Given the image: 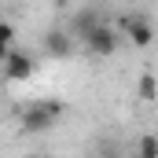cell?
Wrapping results in <instances>:
<instances>
[{
    "label": "cell",
    "instance_id": "cell-1",
    "mask_svg": "<svg viewBox=\"0 0 158 158\" xmlns=\"http://www.w3.org/2000/svg\"><path fill=\"white\" fill-rule=\"evenodd\" d=\"M63 118V103L59 99H37L22 110V132H48L52 125Z\"/></svg>",
    "mask_w": 158,
    "mask_h": 158
},
{
    "label": "cell",
    "instance_id": "cell-2",
    "mask_svg": "<svg viewBox=\"0 0 158 158\" xmlns=\"http://www.w3.org/2000/svg\"><path fill=\"white\" fill-rule=\"evenodd\" d=\"M85 44V52L88 55H96V59H107V55H114L118 52V26H110V22H99L88 37L81 40Z\"/></svg>",
    "mask_w": 158,
    "mask_h": 158
},
{
    "label": "cell",
    "instance_id": "cell-3",
    "mask_svg": "<svg viewBox=\"0 0 158 158\" xmlns=\"http://www.w3.org/2000/svg\"><path fill=\"white\" fill-rule=\"evenodd\" d=\"M33 74H37V59H33L30 52L11 48L7 59H4V77H7V81H30Z\"/></svg>",
    "mask_w": 158,
    "mask_h": 158
},
{
    "label": "cell",
    "instance_id": "cell-4",
    "mask_svg": "<svg viewBox=\"0 0 158 158\" xmlns=\"http://www.w3.org/2000/svg\"><path fill=\"white\" fill-rule=\"evenodd\" d=\"M118 33H125L136 48H147V44L155 40V30H151V22H147L143 15H125L118 22Z\"/></svg>",
    "mask_w": 158,
    "mask_h": 158
},
{
    "label": "cell",
    "instance_id": "cell-5",
    "mask_svg": "<svg viewBox=\"0 0 158 158\" xmlns=\"http://www.w3.org/2000/svg\"><path fill=\"white\" fill-rule=\"evenodd\" d=\"M44 52L52 59H70L74 55V33L70 30H48L44 33Z\"/></svg>",
    "mask_w": 158,
    "mask_h": 158
},
{
    "label": "cell",
    "instance_id": "cell-6",
    "mask_svg": "<svg viewBox=\"0 0 158 158\" xmlns=\"http://www.w3.org/2000/svg\"><path fill=\"white\" fill-rule=\"evenodd\" d=\"M99 22H103V19H99L96 11H77V15H74V22H70V33L85 40L92 30H96V26H99Z\"/></svg>",
    "mask_w": 158,
    "mask_h": 158
},
{
    "label": "cell",
    "instance_id": "cell-7",
    "mask_svg": "<svg viewBox=\"0 0 158 158\" xmlns=\"http://www.w3.org/2000/svg\"><path fill=\"white\" fill-rule=\"evenodd\" d=\"M136 92H140V99H158V77L155 74H143L136 81Z\"/></svg>",
    "mask_w": 158,
    "mask_h": 158
},
{
    "label": "cell",
    "instance_id": "cell-8",
    "mask_svg": "<svg viewBox=\"0 0 158 158\" xmlns=\"http://www.w3.org/2000/svg\"><path fill=\"white\" fill-rule=\"evenodd\" d=\"M136 158H158V136H140Z\"/></svg>",
    "mask_w": 158,
    "mask_h": 158
},
{
    "label": "cell",
    "instance_id": "cell-9",
    "mask_svg": "<svg viewBox=\"0 0 158 158\" xmlns=\"http://www.w3.org/2000/svg\"><path fill=\"white\" fill-rule=\"evenodd\" d=\"M11 40H15V30H11L7 22H0V63H4L7 52H11Z\"/></svg>",
    "mask_w": 158,
    "mask_h": 158
},
{
    "label": "cell",
    "instance_id": "cell-10",
    "mask_svg": "<svg viewBox=\"0 0 158 158\" xmlns=\"http://www.w3.org/2000/svg\"><path fill=\"white\" fill-rule=\"evenodd\" d=\"M96 155H99V158H121V147H118V143H110V140H103Z\"/></svg>",
    "mask_w": 158,
    "mask_h": 158
}]
</instances>
